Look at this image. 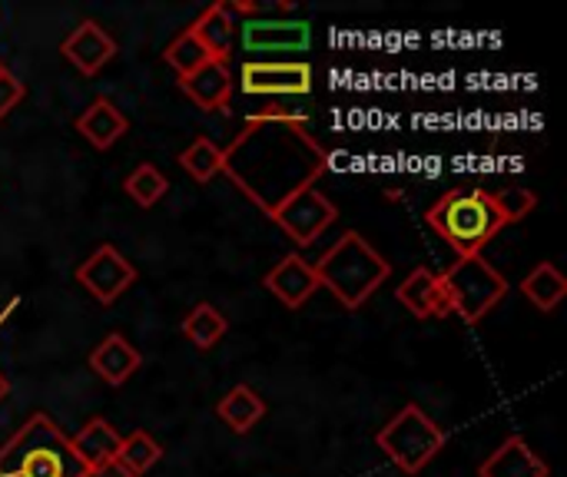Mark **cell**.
Instances as JSON below:
<instances>
[{
	"label": "cell",
	"mask_w": 567,
	"mask_h": 477,
	"mask_svg": "<svg viewBox=\"0 0 567 477\" xmlns=\"http://www.w3.org/2000/svg\"><path fill=\"white\" fill-rule=\"evenodd\" d=\"M326 169L329 149L309 133L306 116L289 110L252 113L243 133H236V139L223 149V173L269 219Z\"/></svg>",
	"instance_id": "1"
},
{
	"label": "cell",
	"mask_w": 567,
	"mask_h": 477,
	"mask_svg": "<svg viewBox=\"0 0 567 477\" xmlns=\"http://www.w3.org/2000/svg\"><path fill=\"white\" fill-rule=\"evenodd\" d=\"M312 269H316L319 289H329L352 312L362 309L392 276L389 259L375 252L369 239L359 232H346L342 239H336V246L322 252L319 262H312Z\"/></svg>",
	"instance_id": "2"
},
{
	"label": "cell",
	"mask_w": 567,
	"mask_h": 477,
	"mask_svg": "<svg viewBox=\"0 0 567 477\" xmlns=\"http://www.w3.org/2000/svg\"><path fill=\"white\" fill-rule=\"evenodd\" d=\"M86 468L50 415L37 412L3 448L0 477H83Z\"/></svg>",
	"instance_id": "3"
},
{
	"label": "cell",
	"mask_w": 567,
	"mask_h": 477,
	"mask_svg": "<svg viewBox=\"0 0 567 477\" xmlns=\"http://www.w3.org/2000/svg\"><path fill=\"white\" fill-rule=\"evenodd\" d=\"M425 222L458 252V256H482V249L498 236L505 219L495 209L492 193L468 186L445 193L429 212Z\"/></svg>",
	"instance_id": "4"
},
{
	"label": "cell",
	"mask_w": 567,
	"mask_h": 477,
	"mask_svg": "<svg viewBox=\"0 0 567 477\" xmlns=\"http://www.w3.org/2000/svg\"><path fill=\"white\" fill-rule=\"evenodd\" d=\"M449 312H455L462 322H482L505 295L508 279L485 259V256H458L442 276H439Z\"/></svg>",
	"instance_id": "5"
},
{
	"label": "cell",
	"mask_w": 567,
	"mask_h": 477,
	"mask_svg": "<svg viewBox=\"0 0 567 477\" xmlns=\"http://www.w3.org/2000/svg\"><path fill=\"white\" fill-rule=\"evenodd\" d=\"M445 432L419 408V405H405L379 435L375 445L379 452L405 475H419L442 448H445Z\"/></svg>",
	"instance_id": "6"
},
{
	"label": "cell",
	"mask_w": 567,
	"mask_h": 477,
	"mask_svg": "<svg viewBox=\"0 0 567 477\" xmlns=\"http://www.w3.org/2000/svg\"><path fill=\"white\" fill-rule=\"evenodd\" d=\"M239 90L246 96H306L312 93V66L302 60H246Z\"/></svg>",
	"instance_id": "7"
},
{
	"label": "cell",
	"mask_w": 567,
	"mask_h": 477,
	"mask_svg": "<svg viewBox=\"0 0 567 477\" xmlns=\"http://www.w3.org/2000/svg\"><path fill=\"white\" fill-rule=\"evenodd\" d=\"M339 219V209L329 196H322L316 186L296 193L292 199H286L276 212L272 222L299 246H312L332 222Z\"/></svg>",
	"instance_id": "8"
},
{
	"label": "cell",
	"mask_w": 567,
	"mask_h": 477,
	"mask_svg": "<svg viewBox=\"0 0 567 477\" xmlns=\"http://www.w3.org/2000/svg\"><path fill=\"white\" fill-rule=\"evenodd\" d=\"M243 50L256 60L262 53H302L312 43V27L306 20H272V17H249L236 23Z\"/></svg>",
	"instance_id": "9"
},
{
	"label": "cell",
	"mask_w": 567,
	"mask_h": 477,
	"mask_svg": "<svg viewBox=\"0 0 567 477\" xmlns=\"http://www.w3.org/2000/svg\"><path fill=\"white\" fill-rule=\"evenodd\" d=\"M76 282L100 302V305H113L133 282H136V269L133 262L113 249V246H100L86 262L76 266Z\"/></svg>",
	"instance_id": "10"
},
{
	"label": "cell",
	"mask_w": 567,
	"mask_h": 477,
	"mask_svg": "<svg viewBox=\"0 0 567 477\" xmlns=\"http://www.w3.org/2000/svg\"><path fill=\"white\" fill-rule=\"evenodd\" d=\"M60 53L83 73L96 76L113 56H116V40L96 23V20H80L73 33L60 43Z\"/></svg>",
	"instance_id": "11"
},
{
	"label": "cell",
	"mask_w": 567,
	"mask_h": 477,
	"mask_svg": "<svg viewBox=\"0 0 567 477\" xmlns=\"http://www.w3.org/2000/svg\"><path fill=\"white\" fill-rule=\"evenodd\" d=\"M262 286L286 305V309H302L316 292H319V279L312 262H306L299 252L282 256L262 279Z\"/></svg>",
	"instance_id": "12"
},
{
	"label": "cell",
	"mask_w": 567,
	"mask_h": 477,
	"mask_svg": "<svg viewBox=\"0 0 567 477\" xmlns=\"http://www.w3.org/2000/svg\"><path fill=\"white\" fill-rule=\"evenodd\" d=\"M395 299H399L415 319H445V315H452L439 276H435L432 269H425V266H419V269H412V272L405 276V282L399 286Z\"/></svg>",
	"instance_id": "13"
},
{
	"label": "cell",
	"mask_w": 567,
	"mask_h": 477,
	"mask_svg": "<svg viewBox=\"0 0 567 477\" xmlns=\"http://www.w3.org/2000/svg\"><path fill=\"white\" fill-rule=\"evenodd\" d=\"M179 90L199 106V110H226L229 100H233V73L226 63L219 60H209L203 63L196 73L189 76H179Z\"/></svg>",
	"instance_id": "14"
},
{
	"label": "cell",
	"mask_w": 567,
	"mask_h": 477,
	"mask_svg": "<svg viewBox=\"0 0 567 477\" xmlns=\"http://www.w3.org/2000/svg\"><path fill=\"white\" fill-rule=\"evenodd\" d=\"M76 133L96 146V149H110L116 139H123L130 133V120L123 116V110L110 100V96H96L80 116H76Z\"/></svg>",
	"instance_id": "15"
},
{
	"label": "cell",
	"mask_w": 567,
	"mask_h": 477,
	"mask_svg": "<svg viewBox=\"0 0 567 477\" xmlns=\"http://www.w3.org/2000/svg\"><path fill=\"white\" fill-rule=\"evenodd\" d=\"M478 477H551V471L522 435H512L502 442L498 452L482 462Z\"/></svg>",
	"instance_id": "16"
},
{
	"label": "cell",
	"mask_w": 567,
	"mask_h": 477,
	"mask_svg": "<svg viewBox=\"0 0 567 477\" xmlns=\"http://www.w3.org/2000/svg\"><path fill=\"white\" fill-rule=\"evenodd\" d=\"M143 365V355L123 339V335H106L93 352H90V369L113 388L126 385L133 379V372Z\"/></svg>",
	"instance_id": "17"
},
{
	"label": "cell",
	"mask_w": 567,
	"mask_h": 477,
	"mask_svg": "<svg viewBox=\"0 0 567 477\" xmlns=\"http://www.w3.org/2000/svg\"><path fill=\"white\" fill-rule=\"evenodd\" d=\"M186 30L203 43V50L209 53V60H219V63L229 60L233 40H236V20H233V13H229L226 3L206 7Z\"/></svg>",
	"instance_id": "18"
},
{
	"label": "cell",
	"mask_w": 567,
	"mask_h": 477,
	"mask_svg": "<svg viewBox=\"0 0 567 477\" xmlns=\"http://www.w3.org/2000/svg\"><path fill=\"white\" fill-rule=\"evenodd\" d=\"M120 442H123V435H120L106 418H90V422L70 438V448H73V455L80 458L83 468H100V465L116 462Z\"/></svg>",
	"instance_id": "19"
},
{
	"label": "cell",
	"mask_w": 567,
	"mask_h": 477,
	"mask_svg": "<svg viewBox=\"0 0 567 477\" xmlns=\"http://www.w3.org/2000/svg\"><path fill=\"white\" fill-rule=\"evenodd\" d=\"M216 415L223 418V425H229L236 435L252 432L262 415H266V402L249 388V385H236L223 395V402L216 405Z\"/></svg>",
	"instance_id": "20"
},
{
	"label": "cell",
	"mask_w": 567,
	"mask_h": 477,
	"mask_svg": "<svg viewBox=\"0 0 567 477\" xmlns=\"http://www.w3.org/2000/svg\"><path fill=\"white\" fill-rule=\"evenodd\" d=\"M522 292L525 299L538 309V312H555L561 305L567 292V279L555 262H542L535 266L525 279H522Z\"/></svg>",
	"instance_id": "21"
},
{
	"label": "cell",
	"mask_w": 567,
	"mask_h": 477,
	"mask_svg": "<svg viewBox=\"0 0 567 477\" xmlns=\"http://www.w3.org/2000/svg\"><path fill=\"white\" fill-rule=\"evenodd\" d=\"M226 332H229L226 315H223L216 305H209V302H199V305L189 309V315L183 319V335H186L199 352H209L213 345H219Z\"/></svg>",
	"instance_id": "22"
},
{
	"label": "cell",
	"mask_w": 567,
	"mask_h": 477,
	"mask_svg": "<svg viewBox=\"0 0 567 477\" xmlns=\"http://www.w3.org/2000/svg\"><path fill=\"white\" fill-rule=\"evenodd\" d=\"M179 166H183L199 186H206L216 173H223V149H219L209 136H196V139L179 153Z\"/></svg>",
	"instance_id": "23"
},
{
	"label": "cell",
	"mask_w": 567,
	"mask_h": 477,
	"mask_svg": "<svg viewBox=\"0 0 567 477\" xmlns=\"http://www.w3.org/2000/svg\"><path fill=\"white\" fill-rule=\"evenodd\" d=\"M159 458H163V448H159L146 432H130V435L120 442V452H116V465L126 468L133 477L146 475Z\"/></svg>",
	"instance_id": "24"
},
{
	"label": "cell",
	"mask_w": 567,
	"mask_h": 477,
	"mask_svg": "<svg viewBox=\"0 0 567 477\" xmlns=\"http://www.w3.org/2000/svg\"><path fill=\"white\" fill-rule=\"evenodd\" d=\"M123 189L130 193V199H133L136 206L150 209V206H156V203L166 196L169 183H166V176H163L153 163H140V166L123 179Z\"/></svg>",
	"instance_id": "25"
},
{
	"label": "cell",
	"mask_w": 567,
	"mask_h": 477,
	"mask_svg": "<svg viewBox=\"0 0 567 477\" xmlns=\"http://www.w3.org/2000/svg\"><path fill=\"white\" fill-rule=\"evenodd\" d=\"M163 60L176 70V76H189V73H196L203 63H209V53L203 50V43H199L189 30H183L179 37L169 40V46L163 50Z\"/></svg>",
	"instance_id": "26"
},
{
	"label": "cell",
	"mask_w": 567,
	"mask_h": 477,
	"mask_svg": "<svg viewBox=\"0 0 567 477\" xmlns=\"http://www.w3.org/2000/svg\"><path fill=\"white\" fill-rule=\"evenodd\" d=\"M492 199H495V209L505 219V226L508 222H522L535 209V203H538V196L532 189H525V186H508L502 193H492Z\"/></svg>",
	"instance_id": "27"
},
{
	"label": "cell",
	"mask_w": 567,
	"mask_h": 477,
	"mask_svg": "<svg viewBox=\"0 0 567 477\" xmlns=\"http://www.w3.org/2000/svg\"><path fill=\"white\" fill-rule=\"evenodd\" d=\"M27 96V86H23V80L20 76H13L3 63H0V120L20 103Z\"/></svg>",
	"instance_id": "28"
},
{
	"label": "cell",
	"mask_w": 567,
	"mask_h": 477,
	"mask_svg": "<svg viewBox=\"0 0 567 477\" xmlns=\"http://www.w3.org/2000/svg\"><path fill=\"white\" fill-rule=\"evenodd\" d=\"M83 477H133L126 468H120L116 462H110V465H100V468H86V475Z\"/></svg>",
	"instance_id": "29"
},
{
	"label": "cell",
	"mask_w": 567,
	"mask_h": 477,
	"mask_svg": "<svg viewBox=\"0 0 567 477\" xmlns=\"http://www.w3.org/2000/svg\"><path fill=\"white\" fill-rule=\"evenodd\" d=\"M7 395H10V382H7V379L0 375V402H3Z\"/></svg>",
	"instance_id": "30"
}]
</instances>
